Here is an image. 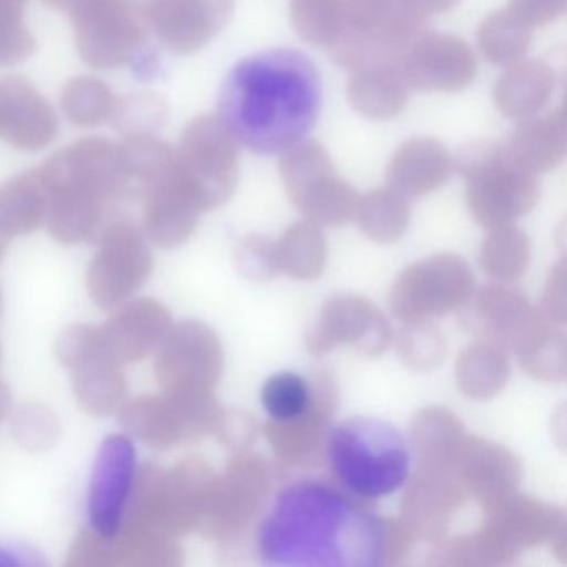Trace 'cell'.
I'll use <instances>...</instances> for the list:
<instances>
[{
	"label": "cell",
	"instance_id": "22",
	"mask_svg": "<svg viewBox=\"0 0 567 567\" xmlns=\"http://www.w3.org/2000/svg\"><path fill=\"white\" fill-rule=\"evenodd\" d=\"M567 0H509L507 11L530 29L553 24L566 11Z\"/></svg>",
	"mask_w": 567,
	"mask_h": 567
},
{
	"label": "cell",
	"instance_id": "25",
	"mask_svg": "<svg viewBox=\"0 0 567 567\" xmlns=\"http://www.w3.org/2000/svg\"><path fill=\"white\" fill-rule=\"evenodd\" d=\"M12 406V394L9 390L8 384L4 381H0V421L8 416L9 411Z\"/></svg>",
	"mask_w": 567,
	"mask_h": 567
},
{
	"label": "cell",
	"instance_id": "26",
	"mask_svg": "<svg viewBox=\"0 0 567 567\" xmlns=\"http://www.w3.org/2000/svg\"><path fill=\"white\" fill-rule=\"evenodd\" d=\"M2 257H4V247L0 244V260H2Z\"/></svg>",
	"mask_w": 567,
	"mask_h": 567
},
{
	"label": "cell",
	"instance_id": "21",
	"mask_svg": "<svg viewBox=\"0 0 567 567\" xmlns=\"http://www.w3.org/2000/svg\"><path fill=\"white\" fill-rule=\"evenodd\" d=\"M16 441L31 453H44L58 446L62 436L59 417L39 403L22 404L12 416Z\"/></svg>",
	"mask_w": 567,
	"mask_h": 567
},
{
	"label": "cell",
	"instance_id": "20",
	"mask_svg": "<svg viewBox=\"0 0 567 567\" xmlns=\"http://www.w3.org/2000/svg\"><path fill=\"white\" fill-rule=\"evenodd\" d=\"M310 384L300 374L281 371L268 378L261 390V403L274 420L295 421L310 406Z\"/></svg>",
	"mask_w": 567,
	"mask_h": 567
},
{
	"label": "cell",
	"instance_id": "24",
	"mask_svg": "<svg viewBox=\"0 0 567 567\" xmlns=\"http://www.w3.org/2000/svg\"><path fill=\"white\" fill-rule=\"evenodd\" d=\"M403 2L411 11L430 19L431 16L450 12L460 4L461 0H403Z\"/></svg>",
	"mask_w": 567,
	"mask_h": 567
},
{
	"label": "cell",
	"instance_id": "19",
	"mask_svg": "<svg viewBox=\"0 0 567 567\" xmlns=\"http://www.w3.org/2000/svg\"><path fill=\"white\" fill-rule=\"evenodd\" d=\"M290 19L298 38L330 49L344 28V0H291Z\"/></svg>",
	"mask_w": 567,
	"mask_h": 567
},
{
	"label": "cell",
	"instance_id": "17",
	"mask_svg": "<svg viewBox=\"0 0 567 567\" xmlns=\"http://www.w3.org/2000/svg\"><path fill=\"white\" fill-rule=\"evenodd\" d=\"M347 95L354 112L364 118L391 121L406 109L410 85L401 68H361L351 71Z\"/></svg>",
	"mask_w": 567,
	"mask_h": 567
},
{
	"label": "cell",
	"instance_id": "16",
	"mask_svg": "<svg viewBox=\"0 0 567 567\" xmlns=\"http://www.w3.org/2000/svg\"><path fill=\"white\" fill-rule=\"evenodd\" d=\"M556 74L546 62L529 59L509 65L497 79L494 104L511 121H526L539 114L553 97Z\"/></svg>",
	"mask_w": 567,
	"mask_h": 567
},
{
	"label": "cell",
	"instance_id": "7",
	"mask_svg": "<svg viewBox=\"0 0 567 567\" xmlns=\"http://www.w3.org/2000/svg\"><path fill=\"white\" fill-rule=\"evenodd\" d=\"M122 430L152 450H171L200 433L210 417L200 393H165L125 401L118 411Z\"/></svg>",
	"mask_w": 567,
	"mask_h": 567
},
{
	"label": "cell",
	"instance_id": "5",
	"mask_svg": "<svg viewBox=\"0 0 567 567\" xmlns=\"http://www.w3.org/2000/svg\"><path fill=\"white\" fill-rule=\"evenodd\" d=\"M59 361L71 371L79 406L92 416L117 414L127 401V378L102 341L99 327L72 324L55 344Z\"/></svg>",
	"mask_w": 567,
	"mask_h": 567
},
{
	"label": "cell",
	"instance_id": "15",
	"mask_svg": "<svg viewBox=\"0 0 567 567\" xmlns=\"http://www.w3.org/2000/svg\"><path fill=\"white\" fill-rule=\"evenodd\" d=\"M504 145L507 158L529 174L554 171L566 155V107L526 118Z\"/></svg>",
	"mask_w": 567,
	"mask_h": 567
},
{
	"label": "cell",
	"instance_id": "10",
	"mask_svg": "<svg viewBox=\"0 0 567 567\" xmlns=\"http://www.w3.org/2000/svg\"><path fill=\"white\" fill-rule=\"evenodd\" d=\"M476 58L466 41L451 34H424L404 59L408 85L426 94H457L473 84Z\"/></svg>",
	"mask_w": 567,
	"mask_h": 567
},
{
	"label": "cell",
	"instance_id": "9",
	"mask_svg": "<svg viewBox=\"0 0 567 567\" xmlns=\"http://www.w3.org/2000/svg\"><path fill=\"white\" fill-rule=\"evenodd\" d=\"M135 461L134 443L125 434H112L99 447L89 486V519L102 536H114L121 527L137 477Z\"/></svg>",
	"mask_w": 567,
	"mask_h": 567
},
{
	"label": "cell",
	"instance_id": "23",
	"mask_svg": "<svg viewBox=\"0 0 567 567\" xmlns=\"http://www.w3.org/2000/svg\"><path fill=\"white\" fill-rule=\"evenodd\" d=\"M44 560L32 553L31 547H22L19 544H2L0 546V566H42Z\"/></svg>",
	"mask_w": 567,
	"mask_h": 567
},
{
	"label": "cell",
	"instance_id": "14",
	"mask_svg": "<svg viewBox=\"0 0 567 567\" xmlns=\"http://www.w3.org/2000/svg\"><path fill=\"white\" fill-rule=\"evenodd\" d=\"M453 167L450 152L437 138L413 137L391 157L388 182L401 194L423 195L441 187Z\"/></svg>",
	"mask_w": 567,
	"mask_h": 567
},
{
	"label": "cell",
	"instance_id": "13",
	"mask_svg": "<svg viewBox=\"0 0 567 567\" xmlns=\"http://www.w3.org/2000/svg\"><path fill=\"white\" fill-rule=\"evenodd\" d=\"M168 330L171 313L151 298L122 305L115 317L99 327L109 353L124 367L155 353Z\"/></svg>",
	"mask_w": 567,
	"mask_h": 567
},
{
	"label": "cell",
	"instance_id": "2",
	"mask_svg": "<svg viewBox=\"0 0 567 567\" xmlns=\"http://www.w3.org/2000/svg\"><path fill=\"white\" fill-rule=\"evenodd\" d=\"M321 102L317 65L293 49H275L250 55L228 72L218 121L248 151L281 154L313 131Z\"/></svg>",
	"mask_w": 567,
	"mask_h": 567
},
{
	"label": "cell",
	"instance_id": "27",
	"mask_svg": "<svg viewBox=\"0 0 567 567\" xmlns=\"http://www.w3.org/2000/svg\"><path fill=\"white\" fill-rule=\"evenodd\" d=\"M0 311H2V290H0Z\"/></svg>",
	"mask_w": 567,
	"mask_h": 567
},
{
	"label": "cell",
	"instance_id": "12",
	"mask_svg": "<svg viewBox=\"0 0 567 567\" xmlns=\"http://www.w3.org/2000/svg\"><path fill=\"white\" fill-rule=\"evenodd\" d=\"M181 563V549L172 539L138 536L118 529L114 536H102L84 529L69 549L71 567H168Z\"/></svg>",
	"mask_w": 567,
	"mask_h": 567
},
{
	"label": "cell",
	"instance_id": "18",
	"mask_svg": "<svg viewBox=\"0 0 567 567\" xmlns=\"http://www.w3.org/2000/svg\"><path fill=\"white\" fill-rule=\"evenodd\" d=\"M533 41V29L511 11L486 16L477 28V48L489 64L509 68L523 61Z\"/></svg>",
	"mask_w": 567,
	"mask_h": 567
},
{
	"label": "cell",
	"instance_id": "1",
	"mask_svg": "<svg viewBox=\"0 0 567 567\" xmlns=\"http://www.w3.org/2000/svg\"><path fill=\"white\" fill-rule=\"evenodd\" d=\"M386 544L377 514L321 480L281 487L257 529L258 556L268 566L374 567Z\"/></svg>",
	"mask_w": 567,
	"mask_h": 567
},
{
	"label": "cell",
	"instance_id": "6",
	"mask_svg": "<svg viewBox=\"0 0 567 567\" xmlns=\"http://www.w3.org/2000/svg\"><path fill=\"white\" fill-rule=\"evenodd\" d=\"M280 174L295 200L321 220H340L354 207V192L337 177L330 154L315 141L281 152Z\"/></svg>",
	"mask_w": 567,
	"mask_h": 567
},
{
	"label": "cell",
	"instance_id": "3",
	"mask_svg": "<svg viewBox=\"0 0 567 567\" xmlns=\"http://www.w3.org/2000/svg\"><path fill=\"white\" fill-rule=\"evenodd\" d=\"M327 460L344 491L364 499L396 493L410 476L406 437L377 417L353 416L334 424L327 437Z\"/></svg>",
	"mask_w": 567,
	"mask_h": 567
},
{
	"label": "cell",
	"instance_id": "11",
	"mask_svg": "<svg viewBox=\"0 0 567 567\" xmlns=\"http://www.w3.org/2000/svg\"><path fill=\"white\" fill-rule=\"evenodd\" d=\"M155 351L154 373L165 393L204 391L217 370V348L198 324L171 328Z\"/></svg>",
	"mask_w": 567,
	"mask_h": 567
},
{
	"label": "cell",
	"instance_id": "4",
	"mask_svg": "<svg viewBox=\"0 0 567 567\" xmlns=\"http://www.w3.org/2000/svg\"><path fill=\"white\" fill-rule=\"evenodd\" d=\"M454 164L467 181L470 205L481 220L497 221L520 214L539 194L536 175L513 164L497 142H471L461 148Z\"/></svg>",
	"mask_w": 567,
	"mask_h": 567
},
{
	"label": "cell",
	"instance_id": "8",
	"mask_svg": "<svg viewBox=\"0 0 567 567\" xmlns=\"http://www.w3.org/2000/svg\"><path fill=\"white\" fill-rule=\"evenodd\" d=\"M154 270V255L141 237L118 228L105 237L89 267L87 287L101 310L111 311L131 301Z\"/></svg>",
	"mask_w": 567,
	"mask_h": 567
}]
</instances>
